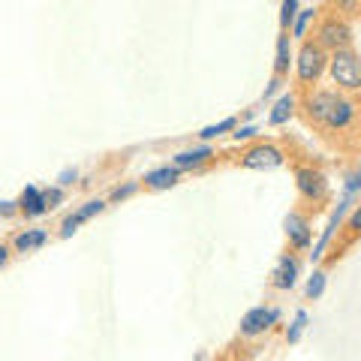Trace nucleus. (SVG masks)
I'll use <instances>...</instances> for the list:
<instances>
[{"instance_id": "3", "label": "nucleus", "mask_w": 361, "mask_h": 361, "mask_svg": "<svg viewBox=\"0 0 361 361\" xmlns=\"http://www.w3.org/2000/svg\"><path fill=\"white\" fill-rule=\"evenodd\" d=\"M316 45H319L322 51H343V49H349V42H353V27L346 25V21H341L337 16H331V18H325L322 25H319V30H316V39H313Z\"/></svg>"}, {"instance_id": "32", "label": "nucleus", "mask_w": 361, "mask_h": 361, "mask_svg": "<svg viewBox=\"0 0 361 361\" xmlns=\"http://www.w3.org/2000/svg\"><path fill=\"white\" fill-rule=\"evenodd\" d=\"M280 85H283V82H280V78H274V82H271V85L265 87V99H268V97H274V90H277Z\"/></svg>"}, {"instance_id": "26", "label": "nucleus", "mask_w": 361, "mask_h": 361, "mask_svg": "<svg viewBox=\"0 0 361 361\" xmlns=\"http://www.w3.org/2000/svg\"><path fill=\"white\" fill-rule=\"evenodd\" d=\"M75 178H78L75 169H66V172H61V178H58V180H61V190H63V187H70Z\"/></svg>"}, {"instance_id": "24", "label": "nucleus", "mask_w": 361, "mask_h": 361, "mask_svg": "<svg viewBox=\"0 0 361 361\" xmlns=\"http://www.w3.org/2000/svg\"><path fill=\"white\" fill-rule=\"evenodd\" d=\"M135 190H139V184H135V180H130V184H123V187H115V190H111V202H123V199H130L133 193H135Z\"/></svg>"}, {"instance_id": "12", "label": "nucleus", "mask_w": 361, "mask_h": 361, "mask_svg": "<svg viewBox=\"0 0 361 361\" xmlns=\"http://www.w3.org/2000/svg\"><path fill=\"white\" fill-rule=\"evenodd\" d=\"M178 178H180V172L175 166H160V169H154V172L145 175L142 180H145V187H151V190H169V187L178 184Z\"/></svg>"}, {"instance_id": "10", "label": "nucleus", "mask_w": 361, "mask_h": 361, "mask_svg": "<svg viewBox=\"0 0 361 361\" xmlns=\"http://www.w3.org/2000/svg\"><path fill=\"white\" fill-rule=\"evenodd\" d=\"M334 97H337L334 90H316L313 97H307V103H304V106H307V118L322 127V121H325V115H329Z\"/></svg>"}, {"instance_id": "7", "label": "nucleus", "mask_w": 361, "mask_h": 361, "mask_svg": "<svg viewBox=\"0 0 361 361\" xmlns=\"http://www.w3.org/2000/svg\"><path fill=\"white\" fill-rule=\"evenodd\" d=\"M353 118H355V103L337 94L331 109H329V115H325V121H322V127L325 130H346L349 123H353Z\"/></svg>"}, {"instance_id": "16", "label": "nucleus", "mask_w": 361, "mask_h": 361, "mask_svg": "<svg viewBox=\"0 0 361 361\" xmlns=\"http://www.w3.org/2000/svg\"><path fill=\"white\" fill-rule=\"evenodd\" d=\"M295 115V97L292 94H283L274 103V109H271V115H268V123L271 127H283V123Z\"/></svg>"}, {"instance_id": "25", "label": "nucleus", "mask_w": 361, "mask_h": 361, "mask_svg": "<svg viewBox=\"0 0 361 361\" xmlns=\"http://www.w3.org/2000/svg\"><path fill=\"white\" fill-rule=\"evenodd\" d=\"M85 220L82 217H78V214H70V217H66L63 223H61V235H63V238H70V235H75L78 232V226H82Z\"/></svg>"}, {"instance_id": "9", "label": "nucleus", "mask_w": 361, "mask_h": 361, "mask_svg": "<svg viewBox=\"0 0 361 361\" xmlns=\"http://www.w3.org/2000/svg\"><path fill=\"white\" fill-rule=\"evenodd\" d=\"M295 280H298V259L286 253V256H280L277 259V268H274V289L280 292H286L295 286Z\"/></svg>"}, {"instance_id": "17", "label": "nucleus", "mask_w": 361, "mask_h": 361, "mask_svg": "<svg viewBox=\"0 0 361 361\" xmlns=\"http://www.w3.org/2000/svg\"><path fill=\"white\" fill-rule=\"evenodd\" d=\"M229 130H238V121H235V118H223L220 123H211V127L199 130V139H202V142H211V139H217V135L229 133Z\"/></svg>"}, {"instance_id": "21", "label": "nucleus", "mask_w": 361, "mask_h": 361, "mask_svg": "<svg viewBox=\"0 0 361 361\" xmlns=\"http://www.w3.org/2000/svg\"><path fill=\"white\" fill-rule=\"evenodd\" d=\"M295 13H298V0H283V4H280V25L289 27L292 21H295Z\"/></svg>"}, {"instance_id": "23", "label": "nucleus", "mask_w": 361, "mask_h": 361, "mask_svg": "<svg viewBox=\"0 0 361 361\" xmlns=\"http://www.w3.org/2000/svg\"><path fill=\"white\" fill-rule=\"evenodd\" d=\"M42 202H45V208H58L61 202H63V190L61 187H49V190H42Z\"/></svg>"}, {"instance_id": "6", "label": "nucleus", "mask_w": 361, "mask_h": 361, "mask_svg": "<svg viewBox=\"0 0 361 361\" xmlns=\"http://www.w3.org/2000/svg\"><path fill=\"white\" fill-rule=\"evenodd\" d=\"M277 319H280V310H274V307H253V310L244 313L241 334L244 337H259V334H265Z\"/></svg>"}, {"instance_id": "15", "label": "nucleus", "mask_w": 361, "mask_h": 361, "mask_svg": "<svg viewBox=\"0 0 361 361\" xmlns=\"http://www.w3.org/2000/svg\"><path fill=\"white\" fill-rule=\"evenodd\" d=\"M45 241H49V232L45 229H25L13 238V250L16 253H30V250H37V247H42Z\"/></svg>"}, {"instance_id": "18", "label": "nucleus", "mask_w": 361, "mask_h": 361, "mask_svg": "<svg viewBox=\"0 0 361 361\" xmlns=\"http://www.w3.org/2000/svg\"><path fill=\"white\" fill-rule=\"evenodd\" d=\"M322 292H325V274L322 271H313V277L307 280V298L316 301V298H322Z\"/></svg>"}, {"instance_id": "2", "label": "nucleus", "mask_w": 361, "mask_h": 361, "mask_svg": "<svg viewBox=\"0 0 361 361\" xmlns=\"http://www.w3.org/2000/svg\"><path fill=\"white\" fill-rule=\"evenodd\" d=\"M329 70L341 90H361V58L353 49L329 54Z\"/></svg>"}, {"instance_id": "14", "label": "nucleus", "mask_w": 361, "mask_h": 361, "mask_svg": "<svg viewBox=\"0 0 361 361\" xmlns=\"http://www.w3.org/2000/svg\"><path fill=\"white\" fill-rule=\"evenodd\" d=\"M292 63H295V54H292V39L286 37V33H280V37H277V58H274V78H283Z\"/></svg>"}, {"instance_id": "28", "label": "nucleus", "mask_w": 361, "mask_h": 361, "mask_svg": "<svg viewBox=\"0 0 361 361\" xmlns=\"http://www.w3.org/2000/svg\"><path fill=\"white\" fill-rule=\"evenodd\" d=\"M349 229H355V232H361V205L353 211V217H349Z\"/></svg>"}, {"instance_id": "4", "label": "nucleus", "mask_w": 361, "mask_h": 361, "mask_svg": "<svg viewBox=\"0 0 361 361\" xmlns=\"http://www.w3.org/2000/svg\"><path fill=\"white\" fill-rule=\"evenodd\" d=\"M283 151L277 145H268V142H259L253 148H247L241 154V166L244 169H253V172H268V169H280L283 166Z\"/></svg>"}, {"instance_id": "5", "label": "nucleus", "mask_w": 361, "mask_h": 361, "mask_svg": "<svg viewBox=\"0 0 361 361\" xmlns=\"http://www.w3.org/2000/svg\"><path fill=\"white\" fill-rule=\"evenodd\" d=\"M295 187L301 199L307 202H325V196H329V180H325L319 169H310V166L295 169Z\"/></svg>"}, {"instance_id": "13", "label": "nucleus", "mask_w": 361, "mask_h": 361, "mask_svg": "<svg viewBox=\"0 0 361 361\" xmlns=\"http://www.w3.org/2000/svg\"><path fill=\"white\" fill-rule=\"evenodd\" d=\"M18 211H25V217H42L45 211V202H42V190H37V187H25V193H21V199H18Z\"/></svg>"}, {"instance_id": "11", "label": "nucleus", "mask_w": 361, "mask_h": 361, "mask_svg": "<svg viewBox=\"0 0 361 361\" xmlns=\"http://www.w3.org/2000/svg\"><path fill=\"white\" fill-rule=\"evenodd\" d=\"M211 157H214V148H208V145H199V148H190V151L175 154L172 166L178 169V172H184V169H199L202 163H208Z\"/></svg>"}, {"instance_id": "31", "label": "nucleus", "mask_w": 361, "mask_h": 361, "mask_svg": "<svg viewBox=\"0 0 361 361\" xmlns=\"http://www.w3.org/2000/svg\"><path fill=\"white\" fill-rule=\"evenodd\" d=\"M9 253H13V247H6V244H0V268H4L9 262Z\"/></svg>"}, {"instance_id": "20", "label": "nucleus", "mask_w": 361, "mask_h": 361, "mask_svg": "<svg viewBox=\"0 0 361 361\" xmlns=\"http://www.w3.org/2000/svg\"><path fill=\"white\" fill-rule=\"evenodd\" d=\"M103 208H106L103 199H90V202H85V205L78 208L75 214H78L82 220H90V217H97V214H103Z\"/></svg>"}, {"instance_id": "8", "label": "nucleus", "mask_w": 361, "mask_h": 361, "mask_svg": "<svg viewBox=\"0 0 361 361\" xmlns=\"http://www.w3.org/2000/svg\"><path fill=\"white\" fill-rule=\"evenodd\" d=\"M286 238H289V244L295 247V250H307L310 247V220L304 217V214H298V211H292L289 217H286Z\"/></svg>"}, {"instance_id": "27", "label": "nucleus", "mask_w": 361, "mask_h": 361, "mask_svg": "<svg viewBox=\"0 0 361 361\" xmlns=\"http://www.w3.org/2000/svg\"><path fill=\"white\" fill-rule=\"evenodd\" d=\"M358 187H361V172H355L353 178H349V184H346V196H353Z\"/></svg>"}, {"instance_id": "19", "label": "nucleus", "mask_w": 361, "mask_h": 361, "mask_svg": "<svg viewBox=\"0 0 361 361\" xmlns=\"http://www.w3.org/2000/svg\"><path fill=\"white\" fill-rule=\"evenodd\" d=\"M304 325H307V310H298V313H295V322H292V329L286 331V341H289V343H298V341H301Z\"/></svg>"}, {"instance_id": "1", "label": "nucleus", "mask_w": 361, "mask_h": 361, "mask_svg": "<svg viewBox=\"0 0 361 361\" xmlns=\"http://www.w3.org/2000/svg\"><path fill=\"white\" fill-rule=\"evenodd\" d=\"M325 66H329V54H325L316 42L304 39L301 49H298V54H295V75H298V82H301L304 87L316 85V82L322 78Z\"/></svg>"}, {"instance_id": "30", "label": "nucleus", "mask_w": 361, "mask_h": 361, "mask_svg": "<svg viewBox=\"0 0 361 361\" xmlns=\"http://www.w3.org/2000/svg\"><path fill=\"white\" fill-rule=\"evenodd\" d=\"M250 135H256V127H241L238 133H235V139L241 142V139H250Z\"/></svg>"}, {"instance_id": "22", "label": "nucleus", "mask_w": 361, "mask_h": 361, "mask_svg": "<svg viewBox=\"0 0 361 361\" xmlns=\"http://www.w3.org/2000/svg\"><path fill=\"white\" fill-rule=\"evenodd\" d=\"M313 13H316L313 6H310V9H304V13H298V18H295V27H292V33H295L298 39H304V33H307V25H310Z\"/></svg>"}, {"instance_id": "29", "label": "nucleus", "mask_w": 361, "mask_h": 361, "mask_svg": "<svg viewBox=\"0 0 361 361\" xmlns=\"http://www.w3.org/2000/svg\"><path fill=\"white\" fill-rule=\"evenodd\" d=\"M18 211V202H0V214L4 217H9V214H16Z\"/></svg>"}]
</instances>
